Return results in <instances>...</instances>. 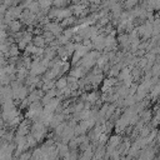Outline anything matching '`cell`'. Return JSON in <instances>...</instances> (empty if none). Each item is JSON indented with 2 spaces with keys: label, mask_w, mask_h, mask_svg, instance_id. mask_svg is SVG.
Segmentation results:
<instances>
[{
  "label": "cell",
  "mask_w": 160,
  "mask_h": 160,
  "mask_svg": "<svg viewBox=\"0 0 160 160\" xmlns=\"http://www.w3.org/2000/svg\"><path fill=\"white\" fill-rule=\"evenodd\" d=\"M71 14L70 9H52L49 12V16H56V18H68Z\"/></svg>",
  "instance_id": "cell-1"
},
{
  "label": "cell",
  "mask_w": 160,
  "mask_h": 160,
  "mask_svg": "<svg viewBox=\"0 0 160 160\" xmlns=\"http://www.w3.org/2000/svg\"><path fill=\"white\" fill-rule=\"evenodd\" d=\"M28 10H30L32 14L39 12V10H40V5H39V2H38V1H32V2L28 6Z\"/></svg>",
  "instance_id": "cell-2"
},
{
  "label": "cell",
  "mask_w": 160,
  "mask_h": 160,
  "mask_svg": "<svg viewBox=\"0 0 160 160\" xmlns=\"http://www.w3.org/2000/svg\"><path fill=\"white\" fill-rule=\"evenodd\" d=\"M38 2H39L41 9H48L52 4V0H38Z\"/></svg>",
  "instance_id": "cell-3"
},
{
  "label": "cell",
  "mask_w": 160,
  "mask_h": 160,
  "mask_svg": "<svg viewBox=\"0 0 160 160\" xmlns=\"http://www.w3.org/2000/svg\"><path fill=\"white\" fill-rule=\"evenodd\" d=\"M69 1H71V0H52V4H54L56 8H61V6H64L65 4H68Z\"/></svg>",
  "instance_id": "cell-4"
},
{
  "label": "cell",
  "mask_w": 160,
  "mask_h": 160,
  "mask_svg": "<svg viewBox=\"0 0 160 160\" xmlns=\"http://www.w3.org/2000/svg\"><path fill=\"white\" fill-rule=\"evenodd\" d=\"M136 2H138V0H126V8H132Z\"/></svg>",
  "instance_id": "cell-5"
},
{
  "label": "cell",
  "mask_w": 160,
  "mask_h": 160,
  "mask_svg": "<svg viewBox=\"0 0 160 160\" xmlns=\"http://www.w3.org/2000/svg\"><path fill=\"white\" fill-rule=\"evenodd\" d=\"M89 2H91V4H95V5H98V4H100L101 2V0H88Z\"/></svg>",
  "instance_id": "cell-6"
},
{
  "label": "cell",
  "mask_w": 160,
  "mask_h": 160,
  "mask_svg": "<svg viewBox=\"0 0 160 160\" xmlns=\"http://www.w3.org/2000/svg\"><path fill=\"white\" fill-rule=\"evenodd\" d=\"M36 44H42V39H40V38H36V41H35Z\"/></svg>",
  "instance_id": "cell-7"
},
{
  "label": "cell",
  "mask_w": 160,
  "mask_h": 160,
  "mask_svg": "<svg viewBox=\"0 0 160 160\" xmlns=\"http://www.w3.org/2000/svg\"><path fill=\"white\" fill-rule=\"evenodd\" d=\"M0 6H1V1H0Z\"/></svg>",
  "instance_id": "cell-8"
}]
</instances>
